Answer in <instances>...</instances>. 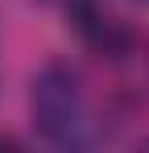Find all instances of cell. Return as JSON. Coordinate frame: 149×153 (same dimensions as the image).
Listing matches in <instances>:
<instances>
[{"instance_id":"6da1fadb","label":"cell","mask_w":149,"mask_h":153,"mask_svg":"<svg viewBox=\"0 0 149 153\" xmlns=\"http://www.w3.org/2000/svg\"><path fill=\"white\" fill-rule=\"evenodd\" d=\"M33 124L42 128L50 145L58 149H79L91 141V103L83 91V79L66 62H50L42 75L33 79L29 91Z\"/></svg>"}]
</instances>
